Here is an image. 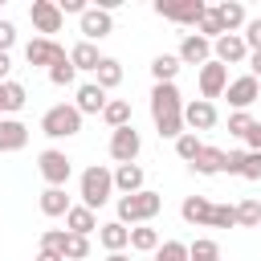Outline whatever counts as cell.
<instances>
[{
	"mask_svg": "<svg viewBox=\"0 0 261 261\" xmlns=\"http://www.w3.org/2000/svg\"><path fill=\"white\" fill-rule=\"evenodd\" d=\"M200 147H204V143H200V139H196V135H192V130H184V135H179V139H175V155H179V159H184V163H188V167H192V159H196V155H200Z\"/></svg>",
	"mask_w": 261,
	"mask_h": 261,
	"instance_id": "cell-35",
	"label": "cell"
},
{
	"mask_svg": "<svg viewBox=\"0 0 261 261\" xmlns=\"http://www.w3.org/2000/svg\"><path fill=\"white\" fill-rule=\"evenodd\" d=\"M69 61H73V69H98V65H102V53H98V45L77 41V45L69 49Z\"/></svg>",
	"mask_w": 261,
	"mask_h": 261,
	"instance_id": "cell-26",
	"label": "cell"
},
{
	"mask_svg": "<svg viewBox=\"0 0 261 261\" xmlns=\"http://www.w3.org/2000/svg\"><path fill=\"white\" fill-rule=\"evenodd\" d=\"M139 151H143V139H139L135 122L122 126V130H110V159H114V163H135Z\"/></svg>",
	"mask_w": 261,
	"mask_h": 261,
	"instance_id": "cell-12",
	"label": "cell"
},
{
	"mask_svg": "<svg viewBox=\"0 0 261 261\" xmlns=\"http://www.w3.org/2000/svg\"><path fill=\"white\" fill-rule=\"evenodd\" d=\"M216 16H220L224 33H241V29L249 24V12H245L241 0H224V4H216Z\"/></svg>",
	"mask_w": 261,
	"mask_h": 261,
	"instance_id": "cell-23",
	"label": "cell"
},
{
	"mask_svg": "<svg viewBox=\"0 0 261 261\" xmlns=\"http://www.w3.org/2000/svg\"><path fill=\"white\" fill-rule=\"evenodd\" d=\"M237 228H261V200L245 196L237 204Z\"/></svg>",
	"mask_w": 261,
	"mask_h": 261,
	"instance_id": "cell-31",
	"label": "cell"
},
{
	"mask_svg": "<svg viewBox=\"0 0 261 261\" xmlns=\"http://www.w3.org/2000/svg\"><path fill=\"white\" fill-rule=\"evenodd\" d=\"M212 61H220V65H241V61H249L245 37H241V33H224L220 41H212Z\"/></svg>",
	"mask_w": 261,
	"mask_h": 261,
	"instance_id": "cell-15",
	"label": "cell"
},
{
	"mask_svg": "<svg viewBox=\"0 0 261 261\" xmlns=\"http://www.w3.org/2000/svg\"><path fill=\"white\" fill-rule=\"evenodd\" d=\"M69 53H65V45H57L53 37H33L29 45H24V61L29 65H41V69H53L57 61H65Z\"/></svg>",
	"mask_w": 261,
	"mask_h": 261,
	"instance_id": "cell-8",
	"label": "cell"
},
{
	"mask_svg": "<svg viewBox=\"0 0 261 261\" xmlns=\"http://www.w3.org/2000/svg\"><path fill=\"white\" fill-rule=\"evenodd\" d=\"M65 228H69V232H77V237H90V232H98L102 224H98V212H94V208L73 204V208L65 212Z\"/></svg>",
	"mask_w": 261,
	"mask_h": 261,
	"instance_id": "cell-19",
	"label": "cell"
},
{
	"mask_svg": "<svg viewBox=\"0 0 261 261\" xmlns=\"http://www.w3.org/2000/svg\"><path fill=\"white\" fill-rule=\"evenodd\" d=\"M188 261H220V245L212 237H196L188 245Z\"/></svg>",
	"mask_w": 261,
	"mask_h": 261,
	"instance_id": "cell-32",
	"label": "cell"
},
{
	"mask_svg": "<svg viewBox=\"0 0 261 261\" xmlns=\"http://www.w3.org/2000/svg\"><path fill=\"white\" fill-rule=\"evenodd\" d=\"M224 98H228V106H232V110H249V106L261 98V82H257L253 73H241V77H232V82H228Z\"/></svg>",
	"mask_w": 261,
	"mask_h": 261,
	"instance_id": "cell-14",
	"label": "cell"
},
{
	"mask_svg": "<svg viewBox=\"0 0 261 261\" xmlns=\"http://www.w3.org/2000/svg\"><path fill=\"white\" fill-rule=\"evenodd\" d=\"M241 167H245V151H228L224 155V175H241Z\"/></svg>",
	"mask_w": 261,
	"mask_h": 261,
	"instance_id": "cell-44",
	"label": "cell"
},
{
	"mask_svg": "<svg viewBox=\"0 0 261 261\" xmlns=\"http://www.w3.org/2000/svg\"><path fill=\"white\" fill-rule=\"evenodd\" d=\"M216 118H220L216 102H204V98H192V102H184V126H188L192 135H200V130H212V126H216Z\"/></svg>",
	"mask_w": 261,
	"mask_h": 261,
	"instance_id": "cell-11",
	"label": "cell"
},
{
	"mask_svg": "<svg viewBox=\"0 0 261 261\" xmlns=\"http://www.w3.org/2000/svg\"><path fill=\"white\" fill-rule=\"evenodd\" d=\"M77 29H82V41L98 45L102 37H110V33H114V16H110L106 8H98V4H90V8L77 16Z\"/></svg>",
	"mask_w": 261,
	"mask_h": 261,
	"instance_id": "cell-7",
	"label": "cell"
},
{
	"mask_svg": "<svg viewBox=\"0 0 261 261\" xmlns=\"http://www.w3.org/2000/svg\"><path fill=\"white\" fill-rule=\"evenodd\" d=\"M106 261H130L126 253H106Z\"/></svg>",
	"mask_w": 261,
	"mask_h": 261,
	"instance_id": "cell-50",
	"label": "cell"
},
{
	"mask_svg": "<svg viewBox=\"0 0 261 261\" xmlns=\"http://www.w3.org/2000/svg\"><path fill=\"white\" fill-rule=\"evenodd\" d=\"M29 20H33V29H37L41 37H53V33H61V24H65L57 0H33V4H29Z\"/></svg>",
	"mask_w": 261,
	"mask_h": 261,
	"instance_id": "cell-9",
	"label": "cell"
},
{
	"mask_svg": "<svg viewBox=\"0 0 261 261\" xmlns=\"http://www.w3.org/2000/svg\"><path fill=\"white\" fill-rule=\"evenodd\" d=\"M204 0H155V16H163V20H175V24H200V16H204Z\"/></svg>",
	"mask_w": 261,
	"mask_h": 261,
	"instance_id": "cell-6",
	"label": "cell"
},
{
	"mask_svg": "<svg viewBox=\"0 0 261 261\" xmlns=\"http://www.w3.org/2000/svg\"><path fill=\"white\" fill-rule=\"evenodd\" d=\"M196 33H200V37H208V41H220V37H224V24H220L216 8H204V16H200Z\"/></svg>",
	"mask_w": 261,
	"mask_h": 261,
	"instance_id": "cell-33",
	"label": "cell"
},
{
	"mask_svg": "<svg viewBox=\"0 0 261 261\" xmlns=\"http://www.w3.org/2000/svg\"><path fill=\"white\" fill-rule=\"evenodd\" d=\"M37 171H41L45 188H65L69 175H73V159H69L65 151H57V147H45V151L37 155Z\"/></svg>",
	"mask_w": 261,
	"mask_h": 261,
	"instance_id": "cell-5",
	"label": "cell"
},
{
	"mask_svg": "<svg viewBox=\"0 0 261 261\" xmlns=\"http://www.w3.org/2000/svg\"><path fill=\"white\" fill-rule=\"evenodd\" d=\"M163 241H159V228H151V224H135L130 228V249L135 253H155Z\"/></svg>",
	"mask_w": 261,
	"mask_h": 261,
	"instance_id": "cell-28",
	"label": "cell"
},
{
	"mask_svg": "<svg viewBox=\"0 0 261 261\" xmlns=\"http://www.w3.org/2000/svg\"><path fill=\"white\" fill-rule=\"evenodd\" d=\"M102 122H106L110 130L130 126V102H126V98H110V102H106V110H102Z\"/></svg>",
	"mask_w": 261,
	"mask_h": 261,
	"instance_id": "cell-25",
	"label": "cell"
},
{
	"mask_svg": "<svg viewBox=\"0 0 261 261\" xmlns=\"http://www.w3.org/2000/svg\"><path fill=\"white\" fill-rule=\"evenodd\" d=\"M77 130H82V110L73 102H57L41 114V135L49 139H73Z\"/></svg>",
	"mask_w": 261,
	"mask_h": 261,
	"instance_id": "cell-4",
	"label": "cell"
},
{
	"mask_svg": "<svg viewBox=\"0 0 261 261\" xmlns=\"http://www.w3.org/2000/svg\"><path fill=\"white\" fill-rule=\"evenodd\" d=\"M245 143H249V151H257V155H261V122H253V130H249V139H245Z\"/></svg>",
	"mask_w": 261,
	"mask_h": 261,
	"instance_id": "cell-46",
	"label": "cell"
},
{
	"mask_svg": "<svg viewBox=\"0 0 261 261\" xmlns=\"http://www.w3.org/2000/svg\"><path fill=\"white\" fill-rule=\"evenodd\" d=\"M65 237H69V228H45V232H41V249L65 257Z\"/></svg>",
	"mask_w": 261,
	"mask_h": 261,
	"instance_id": "cell-39",
	"label": "cell"
},
{
	"mask_svg": "<svg viewBox=\"0 0 261 261\" xmlns=\"http://www.w3.org/2000/svg\"><path fill=\"white\" fill-rule=\"evenodd\" d=\"M0 114H4V106H0Z\"/></svg>",
	"mask_w": 261,
	"mask_h": 261,
	"instance_id": "cell-51",
	"label": "cell"
},
{
	"mask_svg": "<svg viewBox=\"0 0 261 261\" xmlns=\"http://www.w3.org/2000/svg\"><path fill=\"white\" fill-rule=\"evenodd\" d=\"M24 102H29V90L20 86V82H4L0 86V106H4V118H16V110H24Z\"/></svg>",
	"mask_w": 261,
	"mask_h": 261,
	"instance_id": "cell-24",
	"label": "cell"
},
{
	"mask_svg": "<svg viewBox=\"0 0 261 261\" xmlns=\"http://www.w3.org/2000/svg\"><path fill=\"white\" fill-rule=\"evenodd\" d=\"M151 118H155V130L159 139H179L184 135V98H179V86L175 82H159L151 90Z\"/></svg>",
	"mask_w": 261,
	"mask_h": 261,
	"instance_id": "cell-1",
	"label": "cell"
},
{
	"mask_svg": "<svg viewBox=\"0 0 261 261\" xmlns=\"http://www.w3.org/2000/svg\"><path fill=\"white\" fill-rule=\"evenodd\" d=\"M77 196H82V204L86 208H102L110 196H114V171H106L102 163H94V167H86L82 171V179H77Z\"/></svg>",
	"mask_w": 261,
	"mask_h": 261,
	"instance_id": "cell-3",
	"label": "cell"
},
{
	"mask_svg": "<svg viewBox=\"0 0 261 261\" xmlns=\"http://www.w3.org/2000/svg\"><path fill=\"white\" fill-rule=\"evenodd\" d=\"M224 155H228V151H220V147H208V143H204V147H200V155L192 159V171H196V175H224Z\"/></svg>",
	"mask_w": 261,
	"mask_h": 261,
	"instance_id": "cell-20",
	"label": "cell"
},
{
	"mask_svg": "<svg viewBox=\"0 0 261 261\" xmlns=\"http://www.w3.org/2000/svg\"><path fill=\"white\" fill-rule=\"evenodd\" d=\"M245 45H249V53H261V16H249V24H245Z\"/></svg>",
	"mask_w": 261,
	"mask_h": 261,
	"instance_id": "cell-41",
	"label": "cell"
},
{
	"mask_svg": "<svg viewBox=\"0 0 261 261\" xmlns=\"http://www.w3.org/2000/svg\"><path fill=\"white\" fill-rule=\"evenodd\" d=\"M241 179H261V155H257V151H245V167H241Z\"/></svg>",
	"mask_w": 261,
	"mask_h": 261,
	"instance_id": "cell-42",
	"label": "cell"
},
{
	"mask_svg": "<svg viewBox=\"0 0 261 261\" xmlns=\"http://www.w3.org/2000/svg\"><path fill=\"white\" fill-rule=\"evenodd\" d=\"M163 212V196L159 192H151V188H143V192H135V196H118V224H151L155 216Z\"/></svg>",
	"mask_w": 261,
	"mask_h": 261,
	"instance_id": "cell-2",
	"label": "cell"
},
{
	"mask_svg": "<svg viewBox=\"0 0 261 261\" xmlns=\"http://www.w3.org/2000/svg\"><path fill=\"white\" fill-rule=\"evenodd\" d=\"M143 184H147V175H143L139 163H118V167H114V192L135 196V192H143Z\"/></svg>",
	"mask_w": 261,
	"mask_h": 261,
	"instance_id": "cell-18",
	"label": "cell"
},
{
	"mask_svg": "<svg viewBox=\"0 0 261 261\" xmlns=\"http://www.w3.org/2000/svg\"><path fill=\"white\" fill-rule=\"evenodd\" d=\"M249 73L261 82V53H249Z\"/></svg>",
	"mask_w": 261,
	"mask_h": 261,
	"instance_id": "cell-47",
	"label": "cell"
},
{
	"mask_svg": "<svg viewBox=\"0 0 261 261\" xmlns=\"http://www.w3.org/2000/svg\"><path fill=\"white\" fill-rule=\"evenodd\" d=\"M196 82H200V98L204 102H212V98H220L224 90H228V65H220V61H208V65H200V73H196Z\"/></svg>",
	"mask_w": 261,
	"mask_h": 261,
	"instance_id": "cell-10",
	"label": "cell"
},
{
	"mask_svg": "<svg viewBox=\"0 0 261 261\" xmlns=\"http://www.w3.org/2000/svg\"><path fill=\"white\" fill-rule=\"evenodd\" d=\"M94 73H98V86H102V90L122 86V61H118V57H102V65H98Z\"/></svg>",
	"mask_w": 261,
	"mask_h": 261,
	"instance_id": "cell-30",
	"label": "cell"
},
{
	"mask_svg": "<svg viewBox=\"0 0 261 261\" xmlns=\"http://www.w3.org/2000/svg\"><path fill=\"white\" fill-rule=\"evenodd\" d=\"M179 216L188 220V224H212V200L208 196H184V204H179Z\"/></svg>",
	"mask_w": 261,
	"mask_h": 261,
	"instance_id": "cell-21",
	"label": "cell"
},
{
	"mask_svg": "<svg viewBox=\"0 0 261 261\" xmlns=\"http://www.w3.org/2000/svg\"><path fill=\"white\" fill-rule=\"evenodd\" d=\"M106 102H110V98H106V90H102L98 82H82L77 94H73V106L82 110V118H86V114H102Z\"/></svg>",
	"mask_w": 261,
	"mask_h": 261,
	"instance_id": "cell-16",
	"label": "cell"
},
{
	"mask_svg": "<svg viewBox=\"0 0 261 261\" xmlns=\"http://www.w3.org/2000/svg\"><path fill=\"white\" fill-rule=\"evenodd\" d=\"M208 228H237V204H212V224Z\"/></svg>",
	"mask_w": 261,
	"mask_h": 261,
	"instance_id": "cell-37",
	"label": "cell"
},
{
	"mask_svg": "<svg viewBox=\"0 0 261 261\" xmlns=\"http://www.w3.org/2000/svg\"><path fill=\"white\" fill-rule=\"evenodd\" d=\"M253 122H257V118H253L249 110H232V114H228V135H237V139H249Z\"/></svg>",
	"mask_w": 261,
	"mask_h": 261,
	"instance_id": "cell-36",
	"label": "cell"
},
{
	"mask_svg": "<svg viewBox=\"0 0 261 261\" xmlns=\"http://www.w3.org/2000/svg\"><path fill=\"white\" fill-rule=\"evenodd\" d=\"M57 8H61V16H65V12H73V16H82V12L90 8V4H86V0H57Z\"/></svg>",
	"mask_w": 261,
	"mask_h": 261,
	"instance_id": "cell-45",
	"label": "cell"
},
{
	"mask_svg": "<svg viewBox=\"0 0 261 261\" xmlns=\"http://www.w3.org/2000/svg\"><path fill=\"white\" fill-rule=\"evenodd\" d=\"M175 57H179V65H208L212 61V41L208 37H200V33H184V41H179V49H175Z\"/></svg>",
	"mask_w": 261,
	"mask_h": 261,
	"instance_id": "cell-13",
	"label": "cell"
},
{
	"mask_svg": "<svg viewBox=\"0 0 261 261\" xmlns=\"http://www.w3.org/2000/svg\"><path fill=\"white\" fill-rule=\"evenodd\" d=\"M73 204H69V196H65V188H45L41 192V212L45 216H65Z\"/></svg>",
	"mask_w": 261,
	"mask_h": 261,
	"instance_id": "cell-27",
	"label": "cell"
},
{
	"mask_svg": "<svg viewBox=\"0 0 261 261\" xmlns=\"http://www.w3.org/2000/svg\"><path fill=\"white\" fill-rule=\"evenodd\" d=\"M8 69H12V57H8V53H0V86L8 82Z\"/></svg>",
	"mask_w": 261,
	"mask_h": 261,
	"instance_id": "cell-48",
	"label": "cell"
},
{
	"mask_svg": "<svg viewBox=\"0 0 261 261\" xmlns=\"http://www.w3.org/2000/svg\"><path fill=\"white\" fill-rule=\"evenodd\" d=\"M98 245H102L106 253H126V245H130V228L118 224V220H110V224L98 228Z\"/></svg>",
	"mask_w": 261,
	"mask_h": 261,
	"instance_id": "cell-22",
	"label": "cell"
},
{
	"mask_svg": "<svg viewBox=\"0 0 261 261\" xmlns=\"http://www.w3.org/2000/svg\"><path fill=\"white\" fill-rule=\"evenodd\" d=\"M175 73H179V57H175V53H159V57L151 61L155 86H159V82H175Z\"/></svg>",
	"mask_w": 261,
	"mask_h": 261,
	"instance_id": "cell-29",
	"label": "cell"
},
{
	"mask_svg": "<svg viewBox=\"0 0 261 261\" xmlns=\"http://www.w3.org/2000/svg\"><path fill=\"white\" fill-rule=\"evenodd\" d=\"M86 257H90V237L69 232L65 237V261H86Z\"/></svg>",
	"mask_w": 261,
	"mask_h": 261,
	"instance_id": "cell-38",
	"label": "cell"
},
{
	"mask_svg": "<svg viewBox=\"0 0 261 261\" xmlns=\"http://www.w3.org/2000/svg\"><path fill=\"white\" fill-rule=\"evenodd\" d=\"M33 261H65V257H61V253H49V249H37Z\"/></svg>",
	"mask_w": 261,
	"mask_h": 261,
	"instance_id": "cell-49",
	"label": "cell"
},
{
	"mask_svg": "<svg viewBox=\"0 0 261 261\" xmlns=\"http://www.w3.org/2000/svg\"><path fill=\"white\" fill-rule=\"evenodd\" d=\"M12 45H16V24H12V20H4V16H0V53H8V49H12Z\"/></svg>",
	"mask_w": 261,
	"mask_h": 261,
	"instance_id": "cell-43",
	"label": "cell"
},
{
	"mask_svg": "<svg viewBox=\"0 0 261 261\" xmlns=\"http://www.w3.org/2000/svg\"><path fill=\"white\" fill-rule=\"evenodd\" d=\"M155 261H188V245L184 241H163L155 249Z\"/></svg>",
	"mask_w": 261,
	"mask_h": 261,
	"instance_id": "cell-40",
	"label": "cell"
},
{
	"mask_svg": "<svg viewBox=\"0 0 261 261\" xmlns=\"http://www.w3.org/2000/svg\"><path fill=\"white\" fill-rule=\"evenodd\" d=\"M49 82L57 86V90H65V86H73L77 82V69H73V61L65 57V61H57L53 69H49Z\"/></svg>",
	"mask_w": 261,
	"mask_h": 261,
	"instance_id": "cell-34",
	"label": "cell"
},
{
	"mask_svg": "<svg viewBox=\"0 0 261 261\" xmlns=\"http://www.w3.org/2000/svg\"><path fill=\"white\" fill-rule=\"evenodd\" d=\"M24 143H29V126L20 118H0V155L24 151Z\"/></svg>",
	"mask_w": 261,
	"mask_h": 261,
	"instance_id": "cell-17",
	"label": "cell"
}]
</instances>
